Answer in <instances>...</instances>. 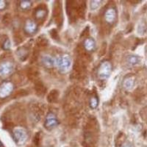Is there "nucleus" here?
<instances>
[{"instance_id": "obj_1", "label": "nucleus", "mask_w": 147, "mask_h": 147, "mask_svg": "<svg viewBox=\"0 0 147 147\" xmlns=\"http://www.w3.org/2000/svg\"><path fill=\"white\" fill-rule=\"evenodd\" d=\"M13 138L18 145H22L27 140V135L24 129L22 128H16L13 131Z\"/></svg>"}, {"instance_id": "obj_2", "label": "nucleus", "mask_w": 147, "mask_h": 147, "mask_svg": "<svg viewBox=\"0 0 147 147\" xmlns=\"http://www.w3.org/2000/svg\"><path fill=\"white\" fill-rule=\"evenodd\" d=\"M13 85L10 82L5 81L2 82L0 85V98L5 99L13 91Z\"/></svg>"}, {"instance_id": "obj_3", "label": "nucleus", "mask_w": 147, "mask_h": 147, "mask_svg": "<svg viewBox=\"0 0 147 147\" xmlns=\"http://www.w3.org/2000/svg\"><path fill=\"white\" fill-rule=\"evenodd\" d=\"M53 18L55 19V23L57 25L60 26L63 22L62 9H61V4L59 2H56L54 6L53 10Z\"/></svg>"}, {"instance_id": "obj_4", "label": "nucleus", "mask_w": 147, "mask_h": 147, "mask_svg": "<svg viewBox=\"0 0 147 147\" xmlns=\"http://www.w3.org/2000/svg\"><path fill=\"white\" fill-rule=\"evenodd\" d=\"M44 5H40L38 7L35 8V17L37 22L40 24H42L45 20L46 17L47 16V7H43Z\"/></svg>"}, {"instance_id": "obj_5", "label": "nucleus", "mask_w": 147, "mask_h": 147, "mask_svg": "<svg viewBox=\"0 0 147 147\" xmlns=\"http://www.w3.org/2000/svg\"><path fill=\"white\" fill-rule=\"evenodd\" d=\"M13 69V65L10 62H3L0 64V77H5L10 75Z\"/></svg>"}, {"instance_id": "obj_6", "label": "nucleus", "mask_w": 147, "mask_h": 147, "mask_svg": "<svg viewBox=\"0 0 147 147\" xmlns=\"http://www.w3.org/2000/svg\"><path fill=\"white\" fill-rule=\"evenodd\" d=\"M111 71V65L110 63L105 61L101 65L99 71V75L101 79H106L109 77Z\"/></svg>"}, {"instance_id": "obj_7", "label": "nucleus", "mask_w": 147, "mask_h": 147, "mask_svg": "<svg viewBox=\"0 0 147 147\" xmlns=\"http://www.w3.org/2000/svg\"><path fill=\"white\" fill-rule=\"evenodd\" d=\"M57 64L61 70H68L71 65L70 58L68 55H64L63 57H61L58 59Z\"/></svg>"}, {"instance_id": "obj_8", "label": "nucleus", "mask_w": 147, "mask_h": 147, "mask_svg": "<svg viewBox=\"0 0 147 147\" xmlns=\"http://www.w3.org/2000/svg\"><path fill=\"white\" fill-rule=\"evenodd\" d=\"M58 122H57V119L55 118V115L53 114H49L47 117V120L45 122V127L47 129H52L53 127H55V126L57 125Z\"/></svg>"}, {"instance_id": "obj_9", "label": "nucleus", "mask_w": 147, "mask_h": 147, "mask_svg": "<svg viewBox=\"0 0 147 147\" xmlns=\"http://www.w3.org/2000/svg\"><path fill=\"white\" fill-rule=\"evenodd\" d=\"M35 90L38 96H44L47 92V88L43 82L36 80L35 82Z\"/></svg>"}, {"instance_id": "obj_10", "label": "nucleus", "mask_w": 147, "mask_h": 147, "mask_svg": "<svg viewBox=\"0 0 147 147\" xmlns=\"http://www.w3.org/2000/svg\"><path fill=\"white\" fill-rule=\"evenodd\" d=\"M37 30V26L32 21L27 20L24 25V31L27 34H34Z\"/></svg>"}, {"instance_id": "obj_11", "label": "nucleus", "mask_w": 147, "mask_h": 147, "mask_svg": "<svg viewBox=\"0 0 147 147\" xmlns=\"http://www.w3.org/2000/svg\"><path fill=\"white\" fill-rule=\"evenodd\" d=\"M59 92L57 90H52L47 96V101L49 103H56L58 100Z\"/></svg>"}, {"instance_id": "obj_12", "label": "nucleus", "mask_w": 147, "mask_h": 147, "mask_svg": "<svg viewBox=\"0 0 147 147\" xmlns=\"http://www.w3.org/2000/svg\"><path fill=\"white\" fill-rule=\"evenodd\" d=\"M85 2H82V3L78 4L77 8V17L80 18H84L85 13Z\"/></svg>"}, {"instance_id": "obj_13", "label": "nucleus", "mask_w": 147, "mask_h": 147, "mask_svg": "<svg viewBox=\"0 0 147 147\" xmlns=\"http://www.w3.org/2000/svg\"><path fill=\"white\" fill-rule=\"evenodd\" d=\"M49 44V41L47 38L44 36H39L36 40V45L39 48H44L47 47Z\"/></svg>"}, {"instance_id": "obj_14", "label": "nucleus", "mask_w": 147, "mask_h": 147, "mask_svg": "<svg viewBox=\"0 0 147 147\" xmlns=\"http://www.w3.org/2000/svg\"><path fill=\"white\" fill-rule=\"evenodd\" d=\"M115 15H116V13H115V10L113 9H110V10H107L105 13V18L107 22H114V19L115 18Z\"/></svg>"}, {"instance_id": "obj_15", "label": "nucleus", "mask_w": 147, "mask_h": 147, "mask_svg": "<svg viewBox=\"0 0 147 147\" xmlns=\"http://www.w3.org/2000/svg\"><path fill=\"white\" fill-rule=\"evenodd\" d=\"M17 54H18V57H20L21 60H22V57H23L22 60H26L27 57V56L29 55L28 50H27V49H26L24 47H21L20 49H18V52H17Z\"/></svg>"}, {"instance_id": "obj_16", "label": "nucleus", "mask_w": 147, "mask_h": 147, "mask_svg": "<svg viewBox=\"0 0 147 147\" xmlns=\"http://www.w3.org/2000/svg\"><path fill=\"white\" fill-rule=\"evenodd\" d=\"M27 75H28L29 79H30V80H37V78L39 76V72L37 69H30L27 72Z\"/></svg>"}, {"instance_id": "obj_17", "label": "nucleus", "mask_w": 147, "mask_h": 147, "mask_svg": "<svg viewBox=\"0 0 147 147\" xmlns=\"http://www.w3.org/2000/svg\"><path fill=\"white\" fill-rule=\"evenodd\" d=\"M95 47V43L94 40L92 38H88L85 40V47L88 51H93Z\"/></svg>"}, {"instance_id": "obj_18", "label": "nucleus", "mask_w": 147, "mask_h": 147, "mask_svg": "<svg viewBox=\"0 0 147 147\" xmlns=\"http://www.w3.org/2000/svg\"><path fill=\"white\" fill-rule=\"evenodd\" d=\"M43 63L47 67H52L54 65V59L51 57H49L46 55L45 57L43 58Z\"/></svg>"}, {"instance_id": "obj_19", "label": "nucleus", "mask_w": 147, "mask_h": 147, "mask_svg": "<svg viewBox=\"0 0 147 147\" xmlns=\"http://www.w3.org/2000/svg\"><path fill=\"white\" fill-rule=\"evenodd\" d=\"M140 61V58L136 55H131L128 58V63L131 65H136Z\"/></svg>"}, {"instance_id": "obj_20", "label": "nucleus", "mask_w": 147, "mask_h": 147, "mask_svg": "<svg viewBox=\"0 0 147 147\" xmlns=\"http://www.w3.org/2000/svg\"><path fill=\"white\" fill-rule=\"evenodd\" d=\"M38 55H39V50L35 49L32 52V55L31 56V59H30V63H33L35 61H37L38 58Z\"/></svg>"}, {"instance_id": "obj_21", "label": "nucleus", "mask_w": 147, "mask_h": 147, "mask_svg": "<svg viewBox=\"0 0 147 147\" xmlns=\"http://www.w3.org/2000/svg\"><path fill=\"white\" fill-rule=\"evenodd\" d=\"M31 5H32V3L29 1H22L20 3V7L23 10H28Z\"/></svg>"}, {"instance_id": "obj_22", "label": "nucleus", "mask_w": 147, "mask_h": 147, "mask_svg": "<svg viewBox=\"0 0 147 147\" xmlns=\"http://www.w3.org/2000/svg\"><path fill=\"white\" fill-rule=\"evenodd\" d=\"M49 34H50V36L52 37V38L55 39V40H58L59 38V35L58 32H57V30L55 29H52L49 31Z\"/></svg>"}, {"instance_id": "obj_23", "label": "nucleus", "mask_w": 147, "mask_h": 147, "mask_svg": "<svg viewBox=\"0 0 147 147\" xmlns=\"http://www.w3.org/2000/svg\"><path fill=\"white\" fill-rule=\"evenodd\" d=\"M134 84V81L132 79H128L126 80V82H124V87H126V88H131L132 87V85Z\"/></svg>"}, {"instance_id": "obj_24", "label": "nucleus", "mask_w": 147, "mask_h": 147, "mask_svg": "<svg viewBox=\"0 0 147 147\" xmlns=\"http://www.w3.org/2000/svg\"><path fill=\"white\" fill-rule=\"evenodd\" d=\"M106 50H107V45H106V43H103V44H102V47H101L100 51H99V56H103V55L106 53Z\"/></svg>"}, {"instance_id": "obj_25", "label": "nucleus", "mask_w": 147, "mask_h": 147, "mask_svg": "<svg viewBox=\"0 0 147 147\" xmlns=\"http://www.w3.org/2000/svg\"><path fill=\"white\" fill-rule=\"evenodd\" d=\"M2 48L4 49H5V50H7V49H9L10 48V42L9 39H7V40L4 42L3 45H2Z\"/></svg>"}, {"instance_id": "obj_26", "label": "nucleus", "mask_w": 147, "mask_h": 147, "mask_svg": "<svg viewBox=\"0 0 147 147\" xmlns=\"http://www.w3.org/2000/svg\"><path fill=\"white\" fill-rule=\"evenodd\" d=\"M97 105H98V100L96 98H92L90 99V107L92 108H95Z\"/></svg>"}, {"instance_id": "obj_27", "label": "nucleus", "mask_w": 147, "mask_h": 147, "mask_svg": "<svg viewBox=\"0 0 147 147\" xmlns=\"http://www.w3.org/2000/svg\"><path fill=\"white\" fill-rule=\"evenodd\" d=\"M35 145L39 146V144H40V132H38V133L35 135Z\"/></svg>"}, {"instance_id": "obj_28", "label": "nucleus", "mask_w": 147, "mask_h": 147, "mask_svg": "<svg viewBox=\"0 0 147 147\" xmlns=\"http://www.w3.org/2000/svg\"><path fill=\"white\" fill-rule=\"evenodd\" d=\"M88 32H89V28H88V27H87L85 29V30H83V32H82V35H81V37L88 36Z\"/></svg>"}, {"instance_id": "obj_29", "label": "nucleus", "mask_w": 147, "mask_h": 147, "mask_svg": "<svg viewBox=\"0 0 147 147\" xmlns=\"http://www.w3.org/2000/svg\"><path fill=\"white\" fill-rule=\"evenodd\" d=\"M6 7V2L5 1L0 0V10H4Z\"/></svg>"}, {"instance_id": "obj_30", "label": "nucleus", "mask_w": 147, "mask_h": 147, "mask_svg": "<svg viewBox=\"0 0 147 147\" xmlns=\"http://www.w3.org/2000/svg\"><path fill=\"white\" fill-rule=\"evenodd\" d=\"M0 147H1V143H0Z\"/></svg>"}]
</instances>
